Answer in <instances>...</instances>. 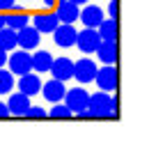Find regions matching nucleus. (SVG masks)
Listing matches in <instances>:
<instances>
[{
  "label": "nucleus",
  "mask_w": 156,
  "mask_h": 147,
  "mask_svg": "<svg viewBox=\"0 0 156 147\" xmlns=\"http://www.w3.org/2000/svg\"><path fill=\"white\" fill-rule=\"evenodd\" d=\"M41 2H44L46 7H55V5H58V0H41Z\"/></svg>",
  "instance_id": "cd10ccee"
},
{
  "label": "nucleus",
  "mask_w": 156,
  "mask_h": 147,
  "mask_svg": "<svg viewBox=\"0 0 156 147\" xmlns=\"http://www.w3.org/2000/svg\"><path fill=\"white\" fill-rule=\"evenodd\" d=\"M0 46L5 51H14L19 46V32L14 28H9V25L0 28Z\"/></svg>",
  "instance_id": "f3484780"
},
{
  "label": "nucleus",
  "mask_w": 156,
  "mask_h": 147,
  "mask_svg": "<svg viewBox=\"0 0 156 147\" xmlns=\"http://www.w3.org/2000/svg\"><path fill=\"white\" fill-rule=\"evenodd\" d=\"M94 81H97V85L103 90V92H115V88H117V71H115V67H112V64H106L103 69H99Z\"/></svg>",
  "instance_id": "1a4fd4ad"
},
{
  "label": "nucleus",
  "mask_w": 156,
  "mask_h": 147,
  "mask_svg": "<svg viewBox=\"0 0 156 147\" xmlns=\"http://www.w3.org/2000/svg\"><path fill=\"white\" fill-rule=\"evenodd\" d=\"M12 88H14V74H12V69L0 67V94L12 92Z\"/></svg>",
  "instance_id": "4be33fe9"
},
{
  "label": "nucleus",
  "mask_w": 156,
  "mask_h": 147,
  "mask_svg": "<svg viewBox=\"0 0 156 147\" xmlns=\"http://www.w3.org/2000/svg\"><path fill=\"white\" fill-rule=\"evenodd\" d=\"M16 7V0H0V12L5 14V12H12Z\"/></svg>",
  "instance_id": "b1692460"
},
{
  "label": "nucleus",
  "mask_w": 156,
  "mask_h": 147,
  "mask_svg": "<svg viewBox=\"0 0 156 147\" xmlns=\"http://www.w3.org/2000/svg\"><path fill=\"white\" fill-rule=\"evenodd\" d=\"M97 55H99V60H101V62L115 64V60H117V44H115V41H101Z\"/></svg>",
  "instance_id": "a211bd4d"
},
{
  "label": "nucleus",
  "mask_w": 156,
  "mask_h": 147,
  "mask_svg": "<svg viewBox=\"0 0 156 147\" xmlns=\"http://www.w3.org/2000/svg\"><path fill=\"white\" fill-rule=\"evenodd\" d=\"M90 97L92 94L87 92V90L83 88H76V90H67V97H64V103H67L69 108H71L73 113H83V110H87L90 108Z\"/></svg>",
  "instance_id": "20e7f679"
},
{
  "label": "nucleus",
  "mask_w": 156,
  "mask_h": 147,
  "mask_svg": "<svg viewBox=\"0 0 156 147\" xmlns=\"http://www.w3.org/2000/svg\"><path fill=\"white\" fill-rule=\"evenodd\" d=\"M5 19H7V25H9V28H14L16 32H19L21 28H25V25H30V16L25 14V12H12V14H5Z\"/></svg>",
  "instance_id": "aec40b11"
},
{
  "label": "nucleus",
  "mask_w": 156,
  "mask_h": 147,
  "mask_svg": "<svg viewBox=\"0 0 156 147\" xmlns=\"http://www.w3.org/2000/svg\"><path fill=\"white\" fill-rule=\"evenodd\" d=\"M7 106H9V113H12V115L21 117V115H25V113L30 110V106H32V103H30V97H28V94L19 90L16 94H12V97H9Z\"/></svg>",
  "instance_id": "ddd939ff"
},
{
  "label": "nucleus",
  "mask_w": 156,
  "mask_h": 147,
  "mask_svg": "<svg viewBox=\"0 0 156 147\" xmlns=\"http://www.w3.org/2000/svg\"><path fill=\"white\" fill-rule=\"evenodd\" d=\"M60 23H62V21H60L58 12H44V14H34V16H32V25H34L41 34H44V32H51V34H53V30L58 28Z\"/></svg>",
  "instance_id": "0eeeda50"
},
{
  "label": "nucleus",
  "mask_w": 156,
  "mask_h": 147,
  "mask_svg": "<svg viewBox=\"0 0 156 147\" xmlns=\"http://www.w3.org/2000/svg\"><path fill=\"white\" fill-rule=\"evenodd\" d=\"M41 88H44L41 78H39L37 74H32V71L19 78V90H21V92H25L28 97H34V94H39V90H41Z\"/></svg>",
  "instance_id": "2eb2a0df"
},
{
  "label": "nucleus",
  "mask_w": 156,
  "mask_h": 147,
  "mask_svg": "<svg viewBox=\"0 0 156 147\" xmlns=\"http://www.w3.org/2000/svg\"><path fill=\"white\" fill-rule=\"evenodd\" d=\"M58 16L62 23H73V21H80V7H78V2H73V0H62L58 5Z\"/></svg>",
  "instance_id": "9b49d317"
},
{
  "label": "nucleus",
  "mask_w": 156,
  "mask_h": 147,
  "mask_svg": "<svg viewBox=\"0 0 156 147\" xmlns=\"http://www.w3.org/2000/svg\"><path fill=\"white\" fill-rule=\"evenodd\" d=\"M9 106H7V103H2L0 101V120H5V117H9Z\"/></svg>",
  "instance_id": "a878e982"
},
{
  "label": "nucleus",
  "mask_w": 156,
  "mask_h": 147,
  "mask_svg": "<svg viewBox=\"0 0 156 147\" xmlns=\"http://www.w3.org/2000/svg\"><path fill=\"white\" fill-rule=\"evenodd\" d=\"M101 34H99L97 28H85L78 32V39H76V46L83 53H97L99 46H101Z\"/></svg>",
  "instance_id": "7ed1b4c3"
},
{
  "label": "nucleus",
  "mask_w": 156,
  "mask_h": 147,
  "mask_svg": "<svg viewBox=\"0 0 156 147\" xmlns=\"http://www.w3.org/2000/svg\"><path fill=\"white\" fill-rule=\"evenodd\" d=\"M32 67H34L37 74L51 71V67H53V55H51L48 51H37V53H32Z\"/></svg>",
  "instance_id": "dca6fc26"
},
{
  "label": "nucleus",
  "mask_w": 156,
  "mask_h": 147,
  "mask_svg": "<svg viewBox=\"0 0 156 147\" xmlns=\"http://www.w3.org/2000/svg\"><path fill=\"white\" fill-rule=\"evenodd\" d=\"M41 94H44V99H46V101H51V103L64 101V97H67L64 81H60V78H51L48 83H44V88H41Z\"/></svg>",
  "instance_id": "423d86ee"
},
{
  "label": "nucleus",
  "mask_w": 156,
  "mask_h": 147,
  "mask_svg": "<svg viewBox=\"0 0 156 147\" xmlns=\"http://www.w3.org/2000/svg\"><path fill=\"white\" fill-rule=\"evenodd\" d=\"M117 9H119V2H117V0H110V2H108V14H110V19H117Z\"/></svg>",
  "instance_id": "393cba45"
},
{
  "label": "nucleus",
  "mask_w": 156,
  "mask_h": 147,
  "mask_svg": "<svg viewBox=\"0 0 156 147\" xmlns=\"http://www.w3.org/2000/svg\"><path fill=\"white\" fill-rule=\"evenodd\" d=\"M76 39H78V32H76V28H73V23H60L58 28L53 30V41H55V46H60V48L73 46Z\"/></svg>",
  "instance_id": "39448f33"
},
{
  "label": "nucleus",
  "mask_w": 156,
  "mask_h": 147,
  "mask_svg": "<svg viewBox=\"0 0 156 147\" xmlns=\"http://www.w3.org/2000/svg\"><path fill=\"white\" fill-rule=\"evenodd\" d=\"M7 60H9V55H7V51L0 46V67H5L7 64Z\"/></svg>",
  "instance_id": "bb28decb"
},
{
  "label": "nucleus",
  "mask_w": 156,
  "mask_h": 147,
  "mask_svg": "<svg viewBox=\"0 0 156 147\" xmlns=\"http://www.w3.org/2000/svg\"><path fill=\"white\" fill-rule=\"evenodd\" d=\"M25 117H30V120H44V117H48V110H44V108H39V106H30V110L25 113Z\"/></svg>",
  "instance_id": "5701e85b"
},
{
  "label": "nucleus",
  "mask_w": 156,
  "mask_h": 147,
  "mask_svg": "<svg viewBox=\"0 0 156 147\" xmlns=\"http://www.w3.org/2000/svg\"><path fill=\"white\" fill-rule=\"evenodd\" d=\"M73 71H76V64H73L69 58H58V60H53V67H51L53 78L69 81V78H73Z\"/></svg>",
  "instance_id": "f8f14e48"
},
{
  "label": "nucleus",
  "mask_w": 156,
  "mask_h": 147,
  "mask_svg": "<svg viewBox=\"0 0 156 147\" xmlns=\"http://www.w3.org/2000/svg\"><path fill=\"white\" fill-rule=\"evenodd\" d=\"M7 67L12 69V74H19V76H25V74L34 71L32 67V53H28L25 48H19L9 55L7 60Z\"/></svg>",
  "instance_id": "f03ea898"
},
{
  "label": "nucleus",
  "mask_w": 156,
  "mask_h": 147,
  "mask_svg": "<svg viewBox=\"0 0 156 147\" xmlns=\"http://www.w3.org/2000/svg\"><path fill=\"white\" fill-rule=\"evenodd\" d=\"M80 21L85 23V28H99L103 21V9L97 5H85L80 9Z\"/></svg>",
  "instance_id": "4468645a"
},
{
  "label": "nucleus",
  "mask_w": 156,
  "mask_h": 147,
  "mask_svg": "<svg viewBox=\"0 0 156 147\" xmlns=\"http://www.w3.org/2000/svg\"><path fill=\"white\" fill-rule=\"evenodd\" d=\"M5 25H7V19H5V14L0 12V28H5Z\"/></svg>",
  "instance_id": "c85d7f7f"
},
{
  "label": "nucleus",
  "mask_w": 156,
  "mask_h": 147,
  "mask_svg": "<svg viewBox=\"0 0 156 147\" xmlns=\"http://www.w3.org/2000/svg\"><path fill=\"white\" fill-rule=\"evenodd\" d=\"M97 30H99V34H101L103 41H115L117 39V23H115V19H103Z\"/></svg>",
  "instance_id": "6ab92c4d"
},
{
  "label": "nucleus",
  "mask_w": 156,
  "mask_h": 147,
  "mask_svg": "<svg viewBox=\"0 0 156 147\" xmlns=\"http://www.w3.org/2000/svg\"><path fill=\"white\" fill-rule=\"evenodd\" d=\"M71 115H73V110L67 106V103H62V101L53 103V108L48 110V117H53V120H69Z\"/></svg>",
  "instance_id": "412c9836"
},
{
  "label": "nucleus",
  "mask_w": 156,
  "mask_h": 147,
  "mask_svg": "<svg viewBox=\"0 0 156 147\" xmlns=\"http://www.w3.org/2000/svg\"><path fill=\"white\" fill-rule=\"evenodd\" d=\"M97 64L92 62V60H87V58H83V60H78L76 62V71H73V78L78 81V83H92L94 78H97Z\"/></svg>",
  "instance_id": "6e6552de"
},
{
  "label": "nucleus",
  "mask_w": 156,
  "mask_h": 147,
  "mask_svg": "<svg viewBox=\"0 0 156 147\" xmlns=\"http://www.w3.org/2000/svg\"><path fill=\"white\" fill-rule=\"evenodd\" d=\"M115 113V99H110L108 92H97L90 97V108L78 113L80 117H110Z\"/></svg>",
  "instance_id": "f257e3e1"
},
{
  "label": "nucleus",
  "mask_w": 156,
  "mask_h": 147,
  "mask_svg": "<svg viewBox=\"0 0 156 147\" xmlns=\"http://www.w3.org/2000/svg\"><path fill=\"white\" fill-rule=\"evenodd\" d=\"M39 30L34 28V25H25V28L19 30V46L25 51H34L39 46V41H41V37H39Z\"/></svg>",
  "instance_id": "9d476101"
},
{
  "label": "nucleus",
  "mask_w": 156,
  "mask_h": 147,
  "mask_svg": "<svg viewBox=\"0 0 156 147\" xmlns=\"http://www.w3.org/2000/svg\"><path fill=\"white\" fill-rule=\"evenodd\" d=\"M73 2H78V5H87V0H73Z\"/></svg>",
  "instance_id": "c756f323"
}]
</instances>
